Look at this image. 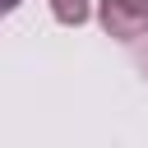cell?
Instances as JSON below:
<instances>
[{"label":"cell","instance_id":"cell-1","mask_svg":"<svg viewBox=\"0 0 148 148\" xmlns=\"http://www.w3.org/2000/svg\"><path fill=\"white\" fill-rule=\"evenodd\" d=\"M97 23L116 42H139L148 32V0H97Z\"/></svg>","mask_w":148,"mask_h":148},{"label":"cell","instance_id":"cell-2","mask_svg":"<svg viewBox=\"0 0 148 148\" xmlns=\"http://www.w3.org/2000/svg\"><path fill=\"white\" fill-rule=\"evenodd\" d=\"M51 14H56V23H65V28H83L88 23V0H51Z\"/></svg>","mask_w":148,"mask_h":148},{"label":"cell","instance_id":"cell-3","mask_svg":"<svg viewBox=\"0 0 148 148\" xmlns=\"http://www.w3.org/2000/svg\"><path fill=\"white\" fill-rule=\"evenodd\" d=\"M14 5H18V0H5V9H14Z\"/></svg>","mask_w":148,"mask_h":148}]
</instances>
